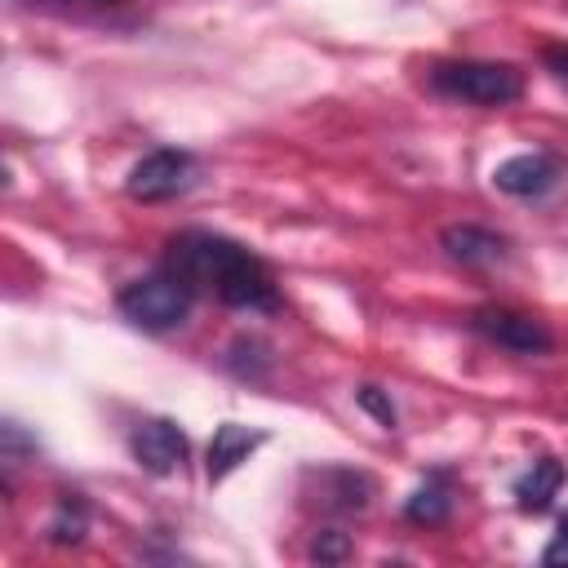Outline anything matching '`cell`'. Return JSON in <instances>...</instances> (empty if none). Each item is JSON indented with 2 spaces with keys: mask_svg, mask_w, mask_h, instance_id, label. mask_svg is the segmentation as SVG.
<instances>
[{
  "mask_svg": "<svg viewBox=\"0 0 568 568\" xmlns=\"http://www.w3.org/2000/svg\"><path fill=\"white\" fill-rule=\"evenodd\" d=\"M178 280L195 288V297H213L226 311H248V315H275L284 306V293L275 284V271L240 240L204 226H186L164 240V257Z\"/></svg>",
  "mask_w": 568,
  "mask_h": 568,
  "instance_id": "obj_1",
  "label": "cell"
},
{
  "mask_svg": "<svg viewBox=\"0 0 568 568\" xmlns=\"http://www.w3.org/2000/svg\"><path fill=\"white\" fill-rule=\"evenodd\" d=\"M426 89L448 98V102H466L479 111H501L515 106L528 89L524 71L515 62H493V58H435L426 67Z\"/></svg>",
  "mask_w": 568,
  "mask_h": 568,
  "instance_id": "obj_2",
  "label": "cell"
},
{
  "mask_svg": "<svg viewBox=\"0 0 568 568\" xmlns=\"http://www.w3.org/2000/svg\"><path fill=\"white\" fill-rule=\"evenodd\" d=\"M191 306H195V288L186 280H178L169 266L151 271V275H138L129 284H120L115 293V311L124 324H133L138 333H173L191 320Z\"/></svg>",
  "mask_w": 568,
  "mask_h": 568,
  "instance_id": "obj_3",
  "label": "cell"
},
{
  "mask_svg": "<svg viewBox=\"0 0 568 568\" xmlns=\"http://www.w3.org/2000/svg\"><path fill=\"white\" fill-rule=\"evenodd\" d=\"M466 328L475 337H484L488 346L506 351V355H519V359H541L555 351V333L541 315L532 311H519V306H506V302H484L466 315Z\"/></svg>",
  "mask_w": 568,
  "mask_h": 568,
  "instance_id": "obj_4",
  "label": "cell"
},
{
  "mask_svg": "<svg viewBox=\"0 0 568 568\" xmlns=\"http://www.w3.org/2000/svg\"><path fill=\"white\" fill-rule=\"evenodd\" d=\"M195 182H200L195 151H186V146H155V151H146L129 169L124 195L133 204H169V200H182Z\"/></svg>",
  "mask_w": 568,
  "mask_h": 568,
  "instance_id": "obj_5",
  "label": "cell"
},
{
  "mask_svg": "<svg viewBox=\"0 0 568 568\" xmlns=\"http://www.w3.org/2000/svg\"><path fill=\"white\" fill-rule=\"evenodd\" d=\"M377 497V479L355 466H306L302 470V501L328 519L364 515Z\"/></svg>",
  "mask_w": 568,
  "mask_h": 568,
  "instance_id": "obj_6",
  "label": "cell"
},
{
  "mask_svg": "<svg viewBox=\"0 0 568 568\" xmlns=\"http://www.w3.org/2000/svg\"><path fill=\"white\" fill-rule=\"evenodd\" d=\"M129 457L138 462V470H146L155 479H169V475L186 470L191 439H186L182 422H173V417H142L129 430Z\"/></svg>",
  "mask_w": 568,
  "mask_h": 568,
  "instance_id": "obj_7",
  "label": "cell"
},
{
  "mask_svg": "<svg viewBox=\"0 0 568 568\" xmlns=\"http://www.w3.org/2000/svg\"><path fill=\"white\" fill-rule=\"evenodd\" d=\"M568 178V164L559 151H519L510 160H501L493 169V186L510 200H546L559 191V182Z\"/></svg>",
  "mask_w": 568,
  "mask_h": 568,
  "instance_id": "obj_8",
  "label": "cell"
},
{
  "mask_svg": "<svg viewBox=\"0 0 568 568\" xmlns=\"http://www.w3.org/2000/svg\"><path fill=\"white\" fill-rule=\"evenodd\" d=\"M439 248L448 262L466 266V271H493L510 257V240L493 226H479V222H453L439 231Z\"/></svg>",
  "mask_w": 568,
  "mask_h": 568,
  "instance_id": "obj_9",
  "label": "cell"
},
{
  "mask_svg": "<svg viewBox=\"0 0 568 568\" xmlns=\"http://www.w3.org/2000/svg\"><path fill=\"white\" fill-rule=\"evenodd\" d=\"M457 510V470L453 466H430L422 484L404 497V519L417 528H439Z\"/></svg>",
  "mask_w": 568,
  "mask_h": 568,
  "instance_id": "obj_10",
  "label": "cell"
},
{
  "mask_svg": "<svg viewBox=\"0 0 568 568\" xmlns=\"http://www.w3.org/2000/svg\"><path fill=\"white\" fill-rule=\"evenodd\" d=\"M262 444H266V430H257V426H244V422L213 426V439L204 448V475H209V484H222L226 475H235Z\"/></svg>",
  "mask_w": 568,
  "mask_h": 568,
  "instance_id": "obj_11",
  "label": "cell"
},
{
  "mask_svg": "<svg viewBox=\"0 0 568 568\" xmlns=\"http://www.w3.org/2000/svg\"><path fill=\"white\" fill-rule=\"evenodd\" d=\"M568 484V466L555 453H541L537 462H528V470L510 484V497L519 506V515H546L555 506V497Z\"/></svg>",
  "mask_w": 568,
  "mask_h": 568,
  "instance_id": "obj_12",
  "label": "cell"
},
{
  "mask_svg": "<svg viewBox=\"0 0 568 568\" xmlns=\"http://www.w3.org/2000/svg\"><path fill=\"white\" fill-rule=\"evenodd\" d=\"M89 524H93V506H89V497L75 493V488H62L58 501H53V515L44 519V541H49V546H62V550L84 546Z\"/></svg>",
  "mask_w": 568,
  "mask_h": 568,
  "instance_id": "obj_13",
  "label": "cell"
},
{
  "mask_svg": "<svg viewBox=\"0 0 568 568\" xmlns=\"http://www.w3.org/2000/svg\"><path fill=\"white\" fill-rule=\"evenodd\" d=\"M222 368H226L235 382L257 386V382L271 377V368H275V351H271L266 337H257V333H240V337L222 351Z\"/></svg>",
  "mask_w": 568,
  "mask_h": 568,
  "instance_id": "obj_14",
  "label": "cell"
},
{
  "mask_svg": "<svg viewBox=\"0 0 568 568\" xmlns=\"http://www.w3.org/2000/svg\"><path fill=\"white\" fill-rule=\"evenodd\" d=\"M351 555H355V541H351L346 528H320L311 537V546H306V559L311 564H346Z\"/></svg>",
  "mask_w": 568,
  "mask_h": 568,
  "instance_id": "obj_15",
  "label": "cell"
},
{
  "mask_svg": "<svg viewBox=\"0 0 568 568\" xmlns=\"http://www.w3.org/2000/svg\"><path fill=\"white\" fill-rule=\"evenodd\" d=\"M355 404H359L377 426H386V430H395V426H399V408H395V399H390V390H386V386H377V382L355 386Z\"/></svg>",
  "mask_w": 568,
  "mask_h": 568,
  "instance_id": "obj_16",
  "label": "cell"
},
{
  "mask_svg": "<svg viewBox=\"0 0 568 568\" xmlns=\"http://www.w3.org/2000/svg\"><path fill=\"white\" fill-rule=\"evenodd\" d=\"M0 457H4V466H18L22 457H36V439L18 422H4L0 426Z\"/></svg>",
  "mask_w": 568,
  "mask_h": 568,
  "instance_id": "obj_17",
  "label": "cell"
},
{
  "mask_svg": "<svg viewBox=\"0 0 568 568\" xmlns=\"http://www.w3.org/2000/svg\"><path fill=\"white\" fill-rule=\"evenodd\" d=\"M541 67L550 71V80H555L559 89H568V40L541 44Z\"/></svg>",
  "mask_w": 568,
  "mask_h": 568,
  "instance_id": "obj_18",
  "label": "cell"
},
{
  "mask_svg": "<svg viewBox=\"0 0 568 568\" xmlns=\"http://www.w3.org/2000/svg\"><path fill=\"white\" fill-rule=\"evenodd\" d=\"M541 564L546 568H568V515H559V524H555V532L541 550Z\"/></svg>",
  "mask_w": 568,
  "mask_h": 568,
  "instance_id": "obj_19",
  "label": "cell"
},
{
  "mask_svg": "<svg viewBox=\"0 0 568 568\" xmlns=\"http://www.w3.org/2000/svg\"><path fill=\"white\" fill-rule=\"evenodd\" d=\"M75 4H120V0H75Z\"/></svg>",
  "mask_w": 568,
  "mask_h": 568,
  "instance_id": "obj_20",
  "label": "cell"
}]
</instances>
